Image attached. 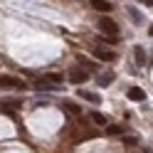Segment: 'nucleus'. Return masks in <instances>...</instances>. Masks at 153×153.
Here are the masks:
<instances>
[{
	"label": "nucleus",
	"mask_w": 153,
	"mask_h": 153,
	"mask_svg": "<svg viewBox=\"0 0 153 153\" xmlns=\"http://www.w3.org/2000/svg\"><path fill=\"white\" fill-rule=\"evenodd\" d=\"M126 13L133 17V22H136V25H141V22H143V15H141V13L136 10V7H133V5H128V7H126Z\"/></svg>",
	"instance_id": "obj_10"
},
{
	"label": "nucleus",
	"mask_w": 153,
	"mask_h": 153,
	"mask_svg": "<svg viewBox=\"0 0 153 153\" xmlns=\"http://www.w3.org/2000/svg\"><path fill=\"white\" fill-rule=\"evenodd\" d=\"M133 57H136V64L138 67H143L148 59H146V50H143V45H136L133 47Z\"/></svg>",
	"instance_id": "obj_6"
},
{
	"label": "nucleus",
	"mask_w": 153,
	"mask_h": 153,
	"mask_svg": "<svg viewBox=\"0 0 153 153\" xmlns=\"http://www.w3.org/2000/svg\"><path fill=\"white\" fill-rule=\"evenodd\" d=\"M91 7L106 15V13H111V10H114V3H111V0H91Z\"/></svg>",
	"instance_id": "obj_5"
},
{
	"label": "nucleus",
	"mask_w": 153,
	"mask_h": 153,
	"mask_svg": "<svg viewBox=\"0 0 153 153\" xmlns=\"http://www.w3.org/2000/svg\"><path fill=\"white\" fill-rule=\"evenodd\" d=\"M106 131H109V136H121V133H123V128H121V126H109Z\"/></svg>",
	"instance_id": "obj_12"
},
{
	"label": "nucleus",
	"mask_w": 153,
	"mask_h": 153,
	"mask_svg": "<svg viewBox=\"0 0 153 153\" xmlns=\"http://www.w3.org/2000/svg\"><path fill=\"white\" fill-rule=\"evenodd\" d=\"M79 97H82V99H87V101H91V104H99V101H101V97H99V94L87 91V89H82V91H79Z\"/></svg>",
	"instance_id": "obj_8"
},
{
	"label": "nucleus",
	"mask_w": 153,
	"mask_h": 153,
	"mask_svg": "<svg viewBox=\"0 0 153 153\" xmlns=\"http://www.w3.org/2000/svg\"><path fill=\"white\" fill-rule=\"evenodd\" d=\"M128 99H133V101H143V99H146V91H143L141 87H131V89H128Z\"/></svg>",
	"instance_id": "obj_7"
},
{
	"label": "nucleus",
	"mask_w": 153,
	"mask_h": 153,
	"mask_svg": "<svg viewBox=\"0 0 153 153\" xmlns=\"http://www.w3.org/2000/svg\"><path fill=\"white\" fill-rule=\"evenodd\" d=\"M138 3H143V5H146V0H138Z\"/></svg>",
	"instance_id": "obj_17"
},
{
	"label": "nucleus",
	"mask_w": 153,
	"mask_h": 153,
	"mask_svg": "<svg viewBox=\"0 0 153 153\" xmlns=\"http://www.w3.org/2000/svg\"><path fill=\"white\" fill-rule=\"evenodd\" d=\"M111 79H114L111 74H101V79H99V84H101V87H109V84H111Z\"/></svg>",
	"instance_id": "obj_13"
},
{
	"label": "nucleus",
	"mask_w": 153,
	"mask_h": 153,
	"mask_svg": "<svg viewBox=\"0 0 153 153\" xmlns=\"http://www.w3.org/2000/svg\"><path fill=\"white\" fill-rule=\"evenodd\" d=\"M0 87H5V89H27V84L22 79H15V76H0Z\"/></svg>",
	"instance_id": "obj_4"
},
{
	"label": "nucleus",
	"mask_w": 153,
	"mask_h": 153,
	"mask_svg": "<svg viewBox=\"0 0 153 153\" xmlns=\"http://www.w3.org/2000/svg\"><path fill=\"white\" fill-rule=\"evenodd\" d=\"M123 143H126V146H136L138 138H136V136H123Z\"/></svg>",
	"instance_id": "obj_14"
},
{
	"label": "nucleus",
	"mask_w": 153,
	"mask_h": 153,
	"mask_svg": "<svg viewBox=\"0 0 153 153\" xmlns=\"http://www.w3.org/2000/svg\"><path fill=\"white\" fill-rule=\"evenodd\" d=\"M91 52H94L97 59H104V62H111V59H114V50H109V47H104V45H99V42L91 47Z\"/></svg>",
	"instance_id": "obj_3"
},
{
	"label": "nucleus",
	"mask_w": 153,
	"mask_h": 153,
	"mask_svg": "<svg viewBox=\"0 0 153 153\" xmlns=\"http://www.w3.org/2000/svg\"><path fill=\"white\" fill-rule=\"evenodd\" d=\"M64 111L67 114H74V116H79V114H82V109L76 106V104H72V101H64Z\"/></svg>",
	"instance_id": "obj_11"
},
{
	"label": "nucleus",
	"mask_w": 153,
	"mask_h": 153,
	"mask_svg": "<svg viewBox=\"0 0 153 153\" xmlns=\"http://www.w3.org/2000/svg\"><path fill=\"white\" fill-rule=\"evenodd\" d=\"M99 30H101L104 35H109V37H116V35H119V25L114 22L109 15H104V17H99Z\"/></svg>",
	"instance_id": "obj_1"
},
{
	"label": "nucleus",
	"mask_w": 153,
	"mask_h": 153,
	"mask_svg": "<svg viewBox=\"0 0 153 153\" xmlns=\"http://www.w3.org/2000/svg\"><path fill=\"white\" fill-rule=\"evenodd\" d=\"M69 82H72V84H84V82H89V72L84 69V67L76 64V67H72V69H69Z\"/></svg>",
	"instance_id": "obj_2"
},
{
	"label": "nucleus",
	"mask_w": 153,
	"mask_h": 153,
	"mask_svg": "<svg viewBox=\"0 0 153 153\" xmlns=\"http://www.w3.org/2000/svg\"><path fill=\"white\" fill-rule=\"evenodd\" d=\"M148 35H151V37H153V25H151V27H148Z\"/></svg>",
	"instance_id": "obj_15"
},
{
	"label": "nucleus",
	"mask_w": 153,
	"mask_h": 153,
	"mask_svg": "<svg viewBox=\"0 0 153 153\" xmlns=\"http://www.w3.org/2000/svg\"><path fill=\"white\" fill-rule=\"evenodd\" d=\"M146 5H153V0H146Z\"/></svg>",
	"instance_id": "obj_16"
},
{
	"label": "nucleus",
	"mask_w": 153,
	"mask_h": 153,
	"mask_svg": "<svg viewBox=\"0 0 153 153\" xmlns=\"http://www.w3.org/2000/svg\"><path fill=\"white\" fill-rule=\"evenodd\" d=\"M89 119L97 123V126H106V116H104V114H99V111H91V114H89Z\"/></svg>",
	"instance_id": "obj_9"
}]
</instances>
